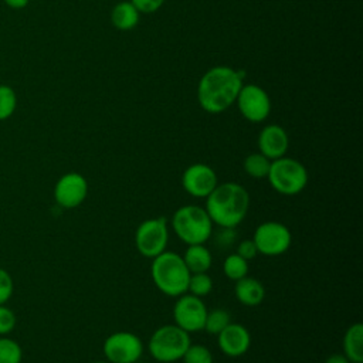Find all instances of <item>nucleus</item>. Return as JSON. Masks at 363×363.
Listing matches in <instances>:
<instances>
[{
	"label": "nucleus",
	"mask_w": 363,
	"mask_h": 363,
	"mask_svg": "<svg viewBox=\"0 0 363 363\" xmlns=\"http://www.w3.org/2000/svg\"><path fill=\"white\" fill-rule=\"evenodd\" d=\"M343 354L350 363L363 362V325L356 322L350 325L343 336Z\"/></svg>",
	"instance_id": "18"
},
{
	"label": "nucleus",
	"mask_w": 363,
	"mask_h": 363,
	"mask_svg": "<svg viewBox=\"0 0 363 363\" xmlns=\"http://www.w3.org/2000/svg\"><path fill=\"white\" fill-rule=\"evenodd\" d=\"M204 208L214 225L235 228L247 217L250 193L235 182L218 183L206 197Z\"/></svg>",
	"instance_id": "2"
},
{
	"label": "nucleus",
	"mask_w": 363,
	"mask_h": 363,
	"mask_svg": "<svg viewBox=\"0 0 363 363\" xmlns=\"http://www.w3.org/2000/svg\"><path fill=\"white\" fill-rule=\"evenodd\" d=\"M88 196V182L78 172L62 174L54 186V199L62 208H75L81 206Z\"/></svg>",
	"instance_id": "12"
},
{
	"label": "nucleus",
	"mask_w": 363,
	"mask_h": 363,
	"mask_svg": "<svg viewBox=\"0 0 363 363\" xmlns=\"http://www.w3.org/2000/svg\"><path fill=\"white\" fill-rule=\"evenodd\" d=\"M235 104L240 113L252 123L264 122L269 116L272 108L268 92L257 84L242 85Z\"/></svg>",
	"instance_id": "10"
},
{
	"label": "nucleus",
	"mask_w": 363,
	"mask_h": 363,
	"mask_svg": "<svg viewBox=\"0 0 363 363\" xmlns=\"http://www.w3.org/2000/svg\"><path fill=\"white\" fill-rule=\"evenodd\" d=\"M140 14L156 13L164 3V0H129Z\"/></svg>",
	"instance_id": "30"
},
{
	"label": "nucleus",
	"mask_w": 363,
	"mask_h": 363,
	"mask_svg": "<svg viewBox=\"0 0 363 363\" xmlns=\"http://www.w3.org/2000/svg\"><path fill=\"white\" fill-rule=\"evenodd\" d=\"M94 363H109V362H105V360H96V362H94Z\"/></svg>",
	"instance_id": "34"
},
{
	"label": "nucleus",
	"mask_w": 363,
	"mask_h": 363,
	"mask_svg": "<svg viewBox=\"0 0 363 363\" xmlns=\"http://www.w3.org/2000/svg\"><path fill=\"white\" fill-rule=\"evenodd\" d=\"M213 289V279L207 272H197V274H191L190 279H189V285H187V292L203 298L207 296Z\"/></svg>",
	"instance_id": "23"
},
{
	"label": "nucleus",
	"mask_w": 363,
	"mask_h": 363,
	"mask_svg": "<svg viewBox=\"0 0 363 363\" xmlns=\"http://www.w3.org/2000/svg\"><path fill=\"white\" fill-rule=\"evenodd\" d=\"M13 295V279L10 274L0 268V305L6 303Z\"/></svg>",
	"instance_id": "29"
},
{
	"label": "nucleus",
	"mask_w": 363,
	"mask_h": 363,
	"mask_svg": "<svg viewBox=\"0 0 363 363\" xmlns=\"http://www.w3.org/2000/svg\"><path fill=\"white\" fill-rule=\"evenodd\" d=\"M230 322H231V315L227 309L214 308L211 311H207L203 330H206L208 335L217 336Z\"/></svg>",
	"instance_id": "21"
},
{
	"label": "nucleus",
	"mask_w": 363,
	"mask_h": 363,
	"mask_svg": "<svg viewBox=\"0 0 363 363\" xmlns=\"http://www.w3.org/2000/svg\"><path fill=\"white\" fill-rule=\"evenodd\" d=\"M269 166H271V160L259 152L250 153L248 156H245L244 163H242L244 172L250 177L257 179V180L267 179L268 172H269Z\"/></svg>",
	"instance_id": "20"
},
{
	"label": "nucleus",
	"mask_w": 363,
	"mask_h": 363,
	"mask_svg": "<svg viewBox=\"0 0 363 363\" xmlns=\"http://www.w3.org/2000/svg\"><path fill=\"white\" fill-rule=\"evenodd\" d=\"M169 242V223L164 217L143 220L135 231V247L145 258H155L166 251Z\"/></svg>",
	"instance_id": "7"
},
{
	"label": "nucleus",
	"mask_w": 363,
	"mask_h": 363,
	"mask_svg": "<svg viewBox=\"0 0 363 363\" xmlns=\"http://www.w3.org/2000/svg\"><path fill=\"white\" fill-rule=\"evenodd\" d=\"M16 326V315L4 303L0 305V336L10 333Z\"/></svg>",
	"instance_id": "28"
},
{
	"label": "nucleus",
	"mask_w": 363,
	"mask_h": 363,
	"mask_svg": "<svg viewBox=\"0 0 363 363\" xmlns=\"http://www.w3.org/2000/svg\"><path fill=\"white\" fill-rule=\"evenodd\" d=\"M10 9H16V10H18V9H24L27 4H28V1L30 0H3Z\"/></svg>",
	"instance_id": "33"
},
{
	"label": "nucleus",
	"mask_w": 363,
	"mask_h": 363,
	"mask_svg": "<svg viewBox=\"0 0 363 363\" xmlns=\"http://www.w3.org/2000/svg\"><path fill=\"white\" fill-rule=\"evenodd\" d=\"M325 363H350V362L343 353H333L326 357Z\"/></svg>",
	"instance_id": "32"
},
{
	"label": "nucleus",
	"mask_w": 363,
	"mask_h": 363,
	"mask_svg": "<svg viewBox=\"0 0 363 363\" xmlns=\"http://www.w3.org/2000/svg\"><path fill=\"white\" fill-rule=\"evenodd\" d=\"M173 233L186 245L204 244L210 240L214 224L206 208L197 204H184L179 207L170 220Z\"/></svg>",
	"instance_id": "4"
},
{
	"label": "nucleus",
	"mask_w": 363,
	"mask_h": 363,
	"mask_svg": "<svg viewBox=\"0 0 363 363\" xmlns=\"http://www.w3.org/2000/svg\"><path fill=\"white\" fill-rule=\"evenodd\" d=\"M258 152L267 156L269 160L285 156L289 147V138L286 130L277 123L267 125L261 129L257 139Z\"/></svg>",
	"instance_id": "15"
},
{
	"label": "nucleus",
	"mask_w": 363,
	"mask_h": 363,
	"mask_svg": "<svg viewBox=\"0 0 363 363\" xmlns=\"http://www.w3.org/2000/svg\"><path fill=\"white\" fill-rule=\"evenodd\" d=\"M234 295L241 305L257 306L265 298V288L257 278L247 275L235 281Z\"/></svg>",
	"instance_id": "16"
},
{
	"label": "nucleus",
	"mask_w": 363,
	"mask_h": 363,
	"mask_svg": "<svg viewBox=\"0 0 363 363\" xmlns=\"http://www.w3.org/2000/svg\"><path fill=\"white\" fill-rule=\"evenodd\" d=\"M17 108V95L9 85H0V121L9 119Z\"/></svg>",
	"instance_id": "25"
},
{
	"label": "nucleus",
	"mask_w": 363,
	"mask_h": 363,
	"mask_svg": "<svg viewBox=\"0 0 363 363\" xmlns=\"http://www.w3.org/2000/svg\"><path fill=\"white\" fill-rule=\"evenodd\" d=\"M308 179V170L299 160L288 156L271 160L267 180L277 193L295 196L306 187Z\"/></svg>",
	"instance_id": "6"
},
{
	"label": "nucleus",
	"mask_w": 363,
	"mask_h": 363,
	"mask_svg": "<svg viewBox=\"0 0 363 363\" xmlns=\"http://www.w3.org/2000/svg\"><path fill=\"white\" fill-rule=\"evenodd\" d=\"M223 272L231 281H238L248 275V261L240 257L237 252L230 254L224 258Z\"/></svg>",
	"instance_id": "22"
},
{
	"label": "nucleus",
	"mask_w": 363,
	"mask_h": 363,
	"mask_svg": "<svg viewBox=\"0 0 363 363\" xmlns=\"http://www.w3.org/2000/svg\"><path fill=\"white\" fill-rule=\"evenodd\" d=\"M217 343L225 356L240 357L248 352L251 346V335L244 325L230 322L217 335Z\"/></svg>",
	"instance_id": "14"
},
{
	"label": "nucleus",
	"mask_w": 363,
	"mask_h": 363,
	"mask_svg": "<svg viewBox=\"0 0 363 363\" xmlns=\"http://www.w3.org/2000/svg\"><path fill=\"white\" fill-rule=\"evenodd\" d=\"M102 352L109 363H135L143 354V343L138 335L119 330L105 339Z\"/></svg>",
	"instance_id": "9"
},
{
	"label": "nucleus",
	"mask_w": 363,
	"mask_h": 363,
	"mask_svg": "<svg viewBox=\"0 0 363 363\" xmlns=\"http://www.w3.org/2000/svg\"><path fill=\"white\" fill-rule=\"evenodd\" d=\"M252 241L258 254L277 257L288 251L292 242V234L289 228L279 221H264L255 228Z\"/></svg>",
	"instance_id": "8"
},
{
	"label": "nucleus",
	"mask_w": 363,
	"mask_h": 363,
	"mask_svg": "<svg viewBox=\"0 0 363 363\" xmlns=\"http://www.w3.org/2000/svg\"><path fill=\"white\" fill-rule=\"evenodd\" d=\"M244 72L227 65L207 69L197 85V102L207 113H221L235 104Z\"/></svg>",
	"instance_id": "1"
},
{
	"label": "nucleus",
	"mask_w": 363,
	"mask_h": 363,
	"mask_svg": "<svg viewBox=\"0 0 363 363\" xmlns=\"http://www.w3.org/2000/svg\"><path fill=\"white\" fill-rule=\"evenodd\" d=\"M140 18V13L138 9L128 0V1H119L113 6L111 11V21L113 27L122 31L132 30L138 26Z\"/></svg>",
	"instance_id": "19"
},
{
	"label": "nucleus",
	"mask_w": 363,
	"mask_h": 363,
	"mask_svg": "<svg viewBox=\"0 0 363 363\" xmlns=\"http://www.w3.org/2000/svg\"><path fill=\"white\" fill-rule=\"evenodd\" d=\"M207 306L204 301L189 292L177 296L173 306L174 325L186 330L187 333L203 330L207 315Z\"/></svg>",
	"instance_id": "11"
},
{
	"label": "nucleus",
	"mask_w": 363,
	"mask_h": 363,
	"mask_svg": "<svg viewBox=\"0 0 363 363\" xmlns=\"http://www.w3.org/2000/svg\"><path fill=\"white\" fill-rule=\"evenodd\" d=\"M150 275L155 286L162 294L177 298L187 292L191 274L187 269L182 254L166 250L152 258Z\"/></svg>",
	"instance_id": "3"
},
{
	"label": "nucleus",
	"mask_w": 363,
	"mask_h": 363,
	"mask_svg": "<svg viewBox=\"0 0 363 363\" xmlns=\"http://www.w3.org/2000/svg\"><path fill=\"white\" fill-rule=\"evenodd\" d=\"M183 261L190 271V274L207 272L213 264L211 251L204 244H191L187 245L184 254L182 255Z\"/></svg>",
	"instance_id": "17"
},
{
	"label": "nucleus",
	"mask_w": 363,
	"mask_h": 363,
	"mask_svg": "<svg viewBox=\"0 0 363 363\" xmlns=\"http://www.w3.org/2000/svg\"><path fill=\"white\" fill-rule=\"evenodd\" d=\"M182 359L183 363H214L210 349L200 343H190Z\"/></svg>",
	"instance_id": "26"
},
{
	"label": "nucleus",
	"mask_w": 363,
	"mask_h": 363,
	"mask_svg": "<svg viewBox=\"0 0 363 363\" xmlns=\"http://www.w3.org/2000/svg\"><path fill=\"white\" fill-rule=\"evenodd\" d=\"M23 350L20 345L6 336H0V363H21Z\"/></svg>",
	"instance_id": "24"
},
{
	"label": "nucleus",
	"mask_w": 363,
	"mask_h": 363,
	"mask_svg": "<svg viewBox=\"0 0 363 363\" xmlns=\"http://www.w3.org/2000/svg\"><path fill=\"white\" fill-rule=\"evenodd\" d=\"M237 254L240 257H242L244 259H247V261L254 259L258 255V250H257L252 238L251 240H248V238L247 240H241L238 242V245H237Z\"/></svg>",
	"instance_id": "31"
},
{
	"label": "nucleus",
	"mask_w": 363,
	"mask_h": 363,
	"mask_svg": "<svg viewBox=\"0 0 363 363\" xmlns=\"http://www.w3.org/2000/svg\"><path fill=\"white\" fill-rule=\"evenodd\" d=\"M190 343V333L174 323H167L159 326L150 335L147 349L156 362L174 363L183 357Z\"/></svg>",
	"instance_id": "5"
},
{
	"label": "nucleus",
	"mask_w": 363,
	"mask_h": 363,
	"mask_svg": "<svg viewBox=\"0 0 363 363\" xmlns=\"http://www.w3.org/2000/svg\"><path fill=\"white\" fill-rule=\"evenodd\" d=\"M211 237H214V242L220 250H227L235 242L237 233L233 227H217V231L213 230Z\"/></svg>",
	"instance_id": "27"
},
{
	"label": "nucleus",
	"mask_w": 363,
	"mask_h": 363,
	"mask_svg": "<svg viewBox=\"0 0 363 363\" xmlns=\"http://www.w3.org/2000/svg\"><path fill=\"white\" fill-rule=\"evenodd\" d=\"M217 184L216 170L206 163H193L182 174V187L191 197L206 199Z\"/></svg>",
	"instance_id": "13"
}]
</instances>
